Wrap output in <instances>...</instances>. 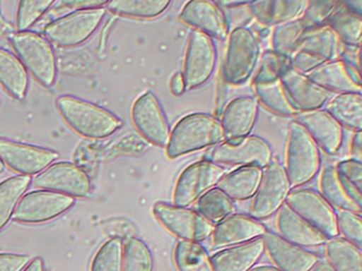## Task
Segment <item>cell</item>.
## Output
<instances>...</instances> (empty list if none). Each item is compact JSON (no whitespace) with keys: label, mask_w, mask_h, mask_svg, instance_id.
<instances>
[{"label":"cell","mask_w":362,"mask_h":271,"mask_svg":"<svg viewBox=\"0 0 362 271\" xmlns=\"http://www.w3.org/2000/svg\"><path fill=\"white\" fill-rule=\"evenodd\" d=\"M306 76L328 92H336L338 95L362 92L361 85L357 84L351 78L349 64L343 59L325 61Z\"/></svg>","instance_id":"obj_27"},{"label":"cell","mask_w":362,"mask_h":271,"mask_svg":"<svg viewBox=\"0 0 362 271\" xmlns=\"http://www.w3.org/2000/svg\"><path fill=\"white\" fill-rule=\"evenodd\" d=\"M56 106L71 129L90 139L109 137L124 124L122 119L113 112L74 95H60Z\"/></svg>","instance_id":"obj_2"},{"label":"cell","mask_w":362,"mask_h":271,"mask_svg":"<svg viewBox=\"0 0 362 271\" xmlns=\"http://www.w3.org/2000/svg\"><path fill=\"white\" fill-rule=\"evenodd\" d=\"M272 159L270 144L258 136L224 140L207 155V160L216 164L258 167L262 169L272 162Z\"/></svg>","instance_id":"obj_6"},{"label":"cell","mask_w":362,"mask_h":271,"mask_svg":"<svg viewBox=\"0 0 362 271\" xmlns=\"http://www.w3.org/2000/svg\"><path fill=\"white\" fill-rule=\"evenodd\" d=\"M339 6H340V1H332V0L307 1L306 8L302 16L303 21L308 28L326 25L328 19L334 14Z\"/></svg>","instance_id":"obj_45"},{"label":"cell","mask_w":362,"mask_h":271,"mask_svg":"<svg viewBox=\"0 0 362 271\" xmlns=\"http://www.w3.org/2000/svg\"><path fill=\"white\" fill-rule=\"evenodd\" d=\"M54 0H23L18 4L16 15L18 32L28 31L48 10L54 6Z\"/></svg>","instance_id":"obj_43"},{"label":"cell","mask_w":362,"mask_h":271,"mask_svg":"<svg viewBox=\"0 0 362 271\" xmlns=\"http://www.w3.org/2000/svg\"><path fill=\"white\" fill-rule=\"evenodd\" d=\"M252 87L256 100L274 114L281 116H296L298 114L288 99L281 78L262 84H252Z\"/></svg>","instance_id":"obj_35"},{"label":"cell","mask_w":362,"mask_h":271,"mask_svg":"<svg viewBox=\"0 0 362 271\" xmlns=\"http://www.w3.org/2000/svg\"><path fill=\"white\" fill-rule=\"evenodd\" d=\"M281 82L298 112L322 109L330 99V92L313 83L306 74L288 68L281 76Z\"/></svg>","instance_id":"obj_22"},{"label":"cell","mask_w":362,"mask_h":271,"mask_svg":"<svg viewBox=\"0 0 362 271\" xmlns=\"http://www.w3.org/2000/svg\"><path fill=\"white\" fill-rule=\"evenodd\" d=\"M343 6H344L347 10L351 11V12L355 13V14L361 15V0H357V1H343Z\"/></svg>","instance_id":"obj_53"},{"label":"cell","mask_w":362,"mask_h":271,"mask_svg":"<svg viewBox=\"0 0 362 271\" xmlns=\"http://www.w3.org/2000/svg\"><path fill=\"white\" fill-rule=\"evenodd\" d=\"M29 260L26 254L0 253V271H22Z\"/></svg>","instance_id":"obj_48"},{"label":"cell","mask_w":362,"mask_h":271,"mask_svg":"<svg viewBox=\"0 0 362 271\" xmlns=\"http://www.w3.org/2000/svg\"><path fill=\"white\" fill-rule=\"evenodd\" d=\"M337 229L342 239L357 247L362 245V218L360 214L340 210L337 213Z\"/></svg>","instance_id":"obj_44"},{"label":"cell","mask_w":362,"mask_h":271,"mask_svg":"<svg viewBox=\"0 0 362 271\" xmlns=\"http://www.w3.org/2000/svg\"><path fill=\"white\" fill-rule=\"evenodd\" d=\"M307 29L308 27L302 18L275 25L271 37L272 50L284 56H291Z\"/></svg>","instance_id":"obj_39"},{"label":"cell","mask_w":362,"mask_h":271,"mask_svg":"<svg viewBox=\"0 0 362 271\" xmlns=\"http://www.w3.org/2000/svg\"><path fill=\"white\" fill-rule=\"evenodd\" d=\"M310 271H334L332 269V267L327 264V262H317L313 268L310 269Z\"/></svg>","instance_id":"obj_56"},{"label":"cell","mask_w":362,"mask_h":271,"mask_svg":"<svg viewBox=\"0 0 362 271\" xmlns=\"http://www.w3.org/2000/svg\"><path fill=\"white\" fill-rule=\"evenodd\" d=\"M291 190L283 164L279 161H272L264 167L259 188L252 197L249 216L258 222L271 217L285 205Z\"/></svg>","instance_id":"obj_9"},{"label":"cell","mask_w":362,"mask_h":271,"mask_svg":"<svg viewBox=\"0 0 362 271\" xmlns=\"http://www.w3.org/2000/svg\"><path fill=\"white\" fill-rule=\"evenodd\" d=\"M290 67L296 71L303 74H308L322 64L325 63L323 59L304 52V51H294L293 54L289 57Z\"/></svg>","instance_id":"obj_46"},{"label":"cell","mask_w":362,"mask_h":271,"mask_svg":"<svg viewBox=\"0 0 362 271\" xmlns=\"http://www.w3.org/2000/svg\"><path fill=\"white\" fill-rule=\"evenodd\" d=\"M286 205L327 239L338 236L337 213L334 207L313 188H294Z\"/></svg>","instance_id":"obj_11"},{"label":"cell","mask_w":362,"mask_h":271,"mask_svg":"<svg viewBox=\"0 0 362 271\" xmlns=\"http://www.w3.org/2000/svg\"><path fill=\"white\" fill-rule=\"evenodd\" d=\"M262 46L247 27H237L228 33L220 78L226 85H243L259 64Z\"/></svg>","instance_id":"obj_3"},{"label":"cell","mask_w":362,"mask_h":271,"mask_svg":"<svg viewBox=\"0 0 362 271\" xmlns=\"http://www.w3.org/2000/svg\"><path fill=\"white\" fill-rule=\"evenodd\" d=\"M182 23L194 28L211 40H223L228 37V17L223 8L213 0H192L186 2L179 14Z\"/></svg>","instance_id":"obj_17"},{"label":"cell","mask_w":362,"mask_h":271,"mask_svg":"<svg viewBox=\"0 0 362 271\" xmlns=\"http://www.w3.org/2000/svg\"><path fill=\"white\" fill-rule=\"evenodd\" d=\"M154 260L147 243L131 236L124 241L122 271H153Z\"/></svg>","instance_id":"obj_40"},{"label":"cell","mask_w":362,"mask_h":271,"mask_svg":"<svg viewBox=\"0 0 362 271\" xmlns=\"http://www.w3.org/2000/svg\"><path fill=\"white\" fill-rule=\"evenodd\" d=\"M226 83L221 80V84H219V88H218V97H217V107H216V114L220 116V104L226 102V97H228V90L226 88Z\"/></svg>","instance_id":"obj_52"},{"label":"cell","mask_w":362,"mask_h":271,"mask_svg":"<svg viewBox=\"0 0 362 271\" xmlns=\"http://www.w3.org/2000/svg\"><path fill=\"white\" fill-rule=\"evenodd\" d=\"M105 16V8L74 11L48 23L44 34L57 46L63 48L79 46L97 31Z\"/></svg>","instance_id":"obj_7"},{"label":"cell","mask_w":362,"mask_h":271,"mask_svg":"<svg viewBox=\"0 0 362 271\" xmlns=\"http://www.w3.org/2000/svg\"><path fill=\"white\" fill-rule=\"evenodd\" d=\"M296 50L310 53L324 61H330L340 59L342 44L336 33L327 25H323L308 28L300 37Z\"/></svg>","instance_id":"obj_29"},{"label":"cell","mask_w":362,"mask_h":271,"mask_svg":"<svg viewBox=\"0 0 362 271\" xmlns=\"http://www.w3.org/2000/svg\"><path fill=\"white\" fill-rule=\"evenodd\" d=\"M226 174L224 167L207 159L192 163L177 177L173 190V205L189 207L205 193L216 188Z\"/></svg>","instance_id":"obj_8"},{"label":"cell","mask_w":362,"mask_h":271,"mask_svg":"<svg viewBox=\"0 0 362 271\" xmlns=\"http://www.w3.org/2000/svg\"><path fill=\"white\" fill-rule=\"evenodd\" d=\"M327 264L334 271H362V252L359 247L342 237L328 239L324 243Z\"/></svg>","instance_id":"obj_32"},{"label":"cell","mask_w":362,"mask_h":271,"mask_svg":"<svg viewBox=\"0 0 362 271\" xmlns=\"http://www.w3.org/2000/svg\"><path fill=\"white\" fill-rule=\"evenodd\" d=\"M31 183L30 176L18 175L0 182V231L13 216L23 195Z\"/></svg>","instance_id":"obj_37"},{"label":"cell","mask_w":362,"mask_h":271,"mask_svg":"<svg viewBox=\"0 0 362 271\" xmlns=\"http://www.w3.org/2000/svg\"><path fill=\"white\" fill-rule=\"evenodd\" d=\"M133 124L139 133L153 145L166 147L170 126L162 104L152 91L137 97L131 110Z\"/></svg>","instance_id":"obj_14"},{"label":"cell","mask_w":362,"mask_h":271,"mask_svg":"<svg viewBox=\"0 0 362 271\" xmlns=\"http://www.w3.org/2000/svg\"><path fill=\"white\" fill-rule=\"evenodd\" d=\"M283 167L292 188L308 183L321 169L319 146L296 120L288 126Z\"/></svg>","instance_id":"obj_4"},{"label":"cell","mask_w":362,"mask_h":271,"mask_svg":"<svg viewBox=\"0 0 362 271\" xmlns=\"http://www.w3.org/2000/svg\"><path fill=\"white\" fill-rule=\"evenodd\" d=\"M5 169H6L5 163H4L3 160H1V159H0V175H1V174L4 173V171H5Z\"/></svg>","instance_id":"obj_57"},{"label":"cell","mask_w":362,"mask_h":271,"mask_svg":"<svg viewBox=\"0 0 362 271\" xmlns=\"http://www.w3.org/2000/svg\"><path fill=\"white\" fill-rule=\"evenodd\" d=\"M0 99H1V95H0Z\"/></svg>","instance_id":"obj_58"},{"label":"cell","mask_w":362,"mask_h":271,"mask_svg":"<svg viewBox=\"0 0 362 271\" xmlns=\"http://www.w3.org/2000/svg\"><path fill=\"white\" fill-rule=\"evenodd\" d=\"M170 4L169 0H114L107 2V8L129 18L152 19L166 12Z\"/></svg>","instance_id":"obj_36"},{"label":"cell","mask_w":362,"mask_h":271,"mask_svg":"<svg viewBox=\"0 0 362 271\" xmlns=\"http://www.w3.org/2000/svg\"><path fill=\"white\" fill-rule=\"evenodd\" d=\"M170 90L175 95H182L186 91L185 82L181 72H177L171 78Z\"/></svg>","instance_id":"obj_51"},{"label":"cell","mask_w":362,"mask_h":271,"mask_svg":"<svg viewBox=\"0 0 362 271\" xmlns=\"http://www.w3.org/2000/svg\"><path fill=\"white\" fill-rule=\"evenodd\" d=\"M173 260L177 271H214L211 256L198 241L180 239L175 243Z\"/></svg>","instance_id":"obj_34"},{"label":"cell","mask_w":362,"mask_h":271,"mask_svg":"<svg viewBox=\"0 0 362 271\" xmlns=\"http://www.w3.org/2000/svg\"><path fill=\"white\" fill-rule=\"evenodd\" d=\"M326 112L343 127L357 133L362 129L361 93H339L326 103Z\"/></svg>","instance_id":"obj_30"},{"label":"cell","mask_w":362,"mask_h":271,"mask_svg":"<svg viewBox=\"0 0 362 271\" xmlns=\"http://www.w3.org/2000/svg\"><path fill=\"white\" fill-rule=\"evenodd\" d=\"M0 85L14 99L24 100L29 86L28 72L18 56L0 48Z\"/></svg>","instance_id":"obj_31"},{"label":"cell","mask_w":362,"mask_h":271,"mask_svg":"<svg viewBox=\"0 0 362 271\" xmlns=\"http://www.w3.org/2000/svg\"><path fill=\"white\" fill-rule=\"evenodd\" d=\"M259 114V102L254 97H240L228 102L220 114L226 140L247 137L253 131Z\"/></svg>","instance_id":"obj_23"},{"label":"cell","mask_w":362,"mask_h":271,"mask_svg":"<svg viewBox=\"0 0 362 271\" xmlns=\"http://www.w3.org/2000/svg\"><path fill=\"white\" fill-rule=\"evenodd\" d=\"M267 229L251 216L234 213L214 226L211 234V249H223L259 239Z\"/></svg>","instance_id":"obj_21"},{"label":"cell","mask_w":362,"mask_h":271,"mask_svg":"<svg viewBox=\"0 0 362 271\" xmlns=\"http://www.w3.org/2000/svg\"><path fill=\"white\" fill-rule=\"evenodd\" d=\"M152 212L165 229L184 241L199 243L209 239L214 230V224L188 207L160 201L153 205Z\"/></svg>","instance_id":"obj_12"},{"label":"cell","mask_w":362,"mask_h":271,"mask_svg":"<svg viewBox=\"0 0 362 271\" xmlns=\"http://www.w3.org/2000/svg\"><path fill=\"white\" fill-rule=\"evenodd\" d=\"M24 271H45L43 260L41 258H35L33 262L29 263Z\"/></svg>","instance_id":"obj_54"},{"label":"cell","mask_w":362,"mask_h":271,"mask_svg":"<svg viewBox=\"0 0 362 271\" xmlns=\"http://www.w3.org/2000/svg\"><path fill=\"white\" fill-rule=\"evenodd\" d=\"M264 169L258 167H240L226 174L216 188L221 190L233 201L252 198L257 192Z\"/></svg>","instance_id":"obj_28"},{"label":"cell","mask_w":362,"mask_h":271,"mask_svg":"<svg viewBox=\"0 0 362 271\" xmlns=\"http://www.w3.org/2000/svg\"><path fill=\"white\" fill-rule=\"evenodd\" d=\"M10 44L27 72L44 87L54 86L58 74V61L52 42L33 31L16 32Z\"/></svg>","instance_id":"obj_5"},{"label":"cell","mask_w":362,"mask_h":271,"mask_svg":"<svg viewBox=\"0 0 362 271\" xmlns=\"http://www.w3.org/2000/svg\"><path fill=\"white\" fill-rule=\"evenodd\" d=\"M326 25L336 33L341 44L347 48H359L362 35L361 15L351 12L340 2Z\"/></svg>","instance_id":"obj_33"},{"label":"cell","mask_w":362,"mask_h":271,"mask_svg":"<svg viewBox=\"0 0 362 271\" xmlns=\"http://www.w3.org/2000/svg\"><path fill=\"white\" fill-rule=\"evenodd\" d=\"M247 271H281L277 269L276 267L272 266V265H256V266L252 267Z\"/></svg>","instance_id":"obj_55"},{"label":"cell","mask_w":362,"mask_h":271,"mask_svg":"<svg viewBox=\"0 0 362 271\" xmlns=\"http://www.w3.org/2000/svg\"><path fill=\"white\" fill-rule=\"evenodd\" d=\"M275 227L279 236L298 247H317L324 245L328 239L286 203L276 212Z\"/></svg>","instance_id":"obj_24"},{"label":"cell","mask_w":362,"mask_h":271,"mask_svg":"<svg viewBox=\"0 0 362 271\" xmlns=\"http://www.w3.org/2000/svg\"><path fill=\"white\" fill-rule=\"evenodd\" d=\"M319 193L334 209L354 213L362 212V193L355 184L343 177L336 167L328 165L320 174Z\"/></svg>","instance_id":"obj_18"},{"label":"cell","mask_w":362,"mask_h":271,"mask_svg":"<svg viewBox=\"0 0 362 271\" xmlns=\"http://www.w3.org/2000/svg\"><path fill=\"white\" fill-rule=\"evenodd\" d=\"M307 0H264L250 1L247 11L252 18L264 25H277L302 18Z\"/></svg>","instance_id":"obj_26"},{"label":"cell","mask_w":362,"mask_h":271,"mask_svg":"<svg viewBox=\"0 0 362 271\" xmlns=\"http://www.w3.org/2000/svg\"><path fill=\"white\" fill-rule=\"evenodd\" d=\"M296 121L325 154L334 156L342 147L344 128L326 110L298 112Z\"/></svg>","instance_id":"obj_19"},{"label":"cell","mask_w":362,"mask_h":271,"mask_svg":"<svg viewBox=\"0 0 362 271\" xmlns=\"http://www.w3.org/2000/svg\"><path fill=\"white\" fill-rule=\"evenodd\" d=\"M75 203L76 198L62 193L33 191L22 197L12 217L23 224H41L58 217Z\"/></svg>","instance_id":"obj_13"},{"label":"cell","mask_w":362,"mask_h":271,"mask_svg":"<svg viewBox=\"0 0 362 271\" xmlns=\"http://www.w3.org/2000/svg\"><path fill=\"white\" fill-rule=\"evenodd\" d=\"M264 251L273 266L281 271H310L319 262L313 252L288 243L274 232L266 231L262 236Z\"/></svg>","instance_id":"obj_20"},{"label":"cell","mask_w":362,"mask_h":271,"mask_svg":"<svg viewBox=\"0 0 362 271\" xmlns=\"http://www.w3.org/2000/svg\"><path fill=\"white\" fill-rule=\"evenodd\" d=\"M197 203L198 213L214 226L235 212L234 201L218 188L205 193Z\"/></svg>","instance_id":"obj_38"},{"label":"cell","mask_w":362,"mask_h":271,"mask_svg":"<svg viewBox=\"0 0 362 271\" xmlns=\"http://www.w3.org/2000/svg\"><path fill=\"white\" fill-rule=\"evenodd\" d=\"M124 243L120 237L105 241L95 254L90 271H122Z\"/></svg>","instance_id":"obj_41"},{"label":"cell","mask_w":362,"mask_h":271,"mask_svg":"<svg viewBox=\"0 0 362 271\" xmlns=\"http://www.w3.org/2000/svg\"><path fill=\"white\" fill-rule=\"evenodd\" d=\"M259 61V68L252 84H262L279 80L281 74L290 68L289 57L284 56L274 50H267L262 53Z\"/></svg>","instance_id":"obj_42"},{"label":"cell","mask_w":362,"mask_h":271,"mask_svg":"<svg viewBox=\"0 0 362 271\" xmlns=\"http://www.w3.org/2000/svg\"><path fill=\"white\" fill-rule=\"evenodd\" d=\"M58 158V152L49 148L0 138V159L22 175H37Z\"/></svg>","instance_id":"obj_16"},{"label":"cell","mask_w":362,"mask_h":271,"mask_svg":"<svg viewBox=\"0 0 362 271\" xmlns=\"http://www.w3.org/2000/svg\"><path fill=\"white\" fill-rule=\"evenodd\" d=\"M223 128L217 116L203 112L183 116L173 127L166 145L169 159L216 146L226 140Z\"/></svg>","instance_id":"obj_1"},{"label":"cell","mask_w":362,"mask_h":271,"mask_svg":"<svg viewBox=\"0 0 362 271\" xmlns=\"http://www.w3.org/2000/svg\"><path fill=\"white\" fill-rule=\"evenodd\" d=\"M217 61L218 51L214 40L194 30L188 37L181 72L186 90L206 84L215 72Z\"/></svg>","instance_id":"obj_10"},{"label":"cell","mask_w":362,"mask_h":271,"mask_svg":"<svg viewBox=\"0 0 362 271\" xmlns=\"http://www.w3.org/2000/svg\"><path fill=\"white\" fill-rule=\"evenodd\" d=\"M337 171L340 175L346 178L351 183L355 184L358 188H362V163L361 161L347 159V160L340 161L337 164Z\"/></svg>","instance_id":"obj_47"},{"label":"cell","mask_w":362,"mask_h":271,"mask_svg":"<svg viewBox=\"0 0 362 271\" xmlns=\"http://www.w3.org/2000/svg\"><path fill=\"white\" fill-rule=\"evenodd\" d=\"M264 241L262 237L223 248L211 256L214 271H247L255 266L264 253Z\"/></svg>","instance_id":"obj_25"},{"label":"cell","mask_w":362,"mask_h":271,"mask_svg":"<svg viewBox=\"0 0 362 271\" xmlns=\"http://www.w3.org/2000/svg\"><path fill=\"white\" fill-rule=\"evenodd\" d=\"M349 156L353 160H362V133H354L349 143Z\"/></svg>","instance_id":"obj_50"},{"label":"cell","mask_w":362,"mask_h":271,"mask_svg":"<svg viewBox=\"0 0 362 271\" xmlns=\"http://www.w3.org/2000/svg\"><path fill=\"white\" fill-rule=\"evenodd\" d=\"M107 2L103 0H73V1H61L60 4L66 8H75L76 11L93 10L107 6Z\"/></svg>","instance_id":"obj_49"},{"label":"cell","mask_w":362,"mask_h":271,"mask_svg":"<svg viewBox=\"0 0 362 271\" xmlns=\"http://www.w3.org/2000/svg\"><path fill=\"white\" fill-rule=\"evenodd\" d=\"M33 184L42 190L62 193L74 198H84L92 193V181L88 174L71 162L49 165L35 176Z\"/></svg>","instance_id":"obj_15"}]
</instances>
